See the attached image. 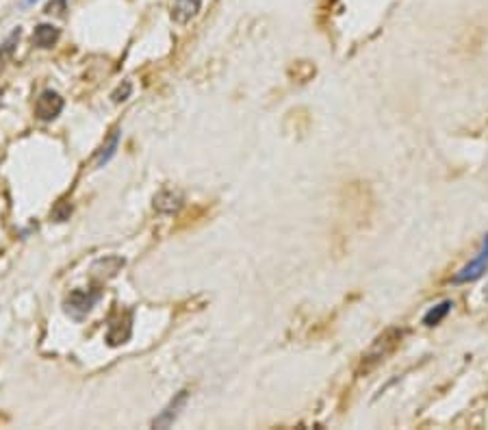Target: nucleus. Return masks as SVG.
<instances>
[{"label": "nucleus", "mask_w": 488, "mask_h": 430, "mask_svg": "<svg viewBox=\"0 0 488 430\" xmlns=\"http://www.w3.org/2000/svg\"><path fill=\"white\" fill-rule=\"evenodd\" d=\"M130 331H133V326H130V313L126 318H120L117 322H113L107 331V342L109 346H120V344H126L128 337H130Z\"/></svg>", "instance_id": "7"}, {"label": "nucleus", "mask_w": 488, "mask_h": 430, "mask_svg": "<svg viewBox=\"0 0 488 430\" xmlns=\"http://www.w3.org/2000/svg\"><path fill=\"white\" fill-rule=\"evenodd\" d=\"M59 37H61V31L57 29V26H52V24H39L35 26V31H33V44L37 48H52L57 42H59Z\"/></svg>", "instance_id": "6"}, {"label": "nucleus", "mask_w": 488, "mask_h": 430, "mask_svg": "<svg viewBox=\"0 0 488 430\" xmlns=\"http://www.w3.org/2000/svg\"><path fill=\"white\" fill-rule=\"evenodd\" d=\"M37 0H24V7H31V5H35Z\"/></svg>", "instance_id": "15"}, {"label": "nucleus", "mask_w": 488, "mask_h": 430, "mask_svg": "<svg viewBox=\"0 0 488 430\" xmlns=\"http://www.w3.org/2000/svg\"><path fill=\"white\" fill-rule=\"evenodd\" d=\"M20 37H22V31H20V26H18V29L11 31V35L5 39L3 46H0V72H3L7 68V63L11 61L13 52H16V46L20 42Z\"/></svg>", "instance_id": "11"}, {"label": "nucleus", "mask_w": 488, "mask_h": 430, "mask_svg": "<svg viewBox=\"0 0 488 430\" xmlns=\"http://www.w3.org/2000/svg\"><path fill=\"white\" fill-rule=\"evenodd\" d=\"M452 307H454L452 300H443L441 304L432 307V309L426 313V315H424V324H426V326H430V329H432V326H439V324H441V322H443L447 315H450Z\"/></svg>", "instance_id": "12"}, {"label": "nucleus", "mask_w": 488, "mask_h": 430, "mask_svg": "<svg viewBox=\"0 0 488 430\" xmlns=\"http://www.w3.org/2000/svg\"><path fill=\"white\" fill-rule=\"evenodd\" d=\"M486 272H488V235H486L484 241H482L480 252H478L476 256H473V259L469 261V263H467L463 270H460L452 280H454V285L473 283V280L482 278Z\"/></svg>", "instance_id": "2"}, {"label": "nucleus", "mask_w": 488, "mask_h": 430, "mask_svg": "<svg viewBox=\"0 0 488 430\" xmlns=\"http://www.w3.org/2000/svg\"><path fill=\"white\" fill-rule=\"evenodd\" d=\"M100 300L98 289H74L65 298V313L74 320H83Z\"/></svg>", "instance_id": "1"}, {"label": "nucleus", "mask_w": 488, "mask_h": 430, "mask_svg": "<svg viewBox=\"0 0 488 430\" xmlns=\"http://www.w3.org/2000/svg\"><path fill=\"white\" fill-rule=\"evenodd\" d=\"M130 94H133V83H130V81H124L120 87H117V89L113 91L111 98H113V102H124V100L130 98Z\"/></svg>", "instance_id": "13"}, {"label": "nucleus", "mask_w": 488, "mask_h": 430, "mask_svg": "<svg viewBox=\"0 0 488 430\" xmlns=\"http://www.w3.org/2000/svg\"><path fill=\"white\" fill-rule=\"evenodd\" d=\"M120 267H124V259L120 256H104L100 261H96L91 272H94V276H104V278H111L115 276Z\"/></svg>", "instance_id": "10"}, {"label": "nucleus", "mask_w": 488, "mask_h": 430, "mask_svg": "<svg viewBox=\"0 0 488 430\" xmlns=\"http://www.w3.org/2000/svg\"><path fill=\"white\" fill-rule=\"evenodd\" d=\"M197 11H200V0H176L174 9H171V18L178 24H187L197 16Z\"/></svg>", "instance_id": "8"}, {"label": "nucleus", "mask_w": 488, "mask_h": 430, "mask_svg": "<svg viewBox=\"0 0 488 430\" xmlns=\"http://www.w3.org/2000/svg\"><path fill=\"white\" fill-rule=\"evenodd\" d=\"M57 7H65V0H55V3H50V5L46 7V11H48V13H55Z\"/></svg>", "instance_id": "14"}, {"label": "nucleus", "mask_w": 488, "mask_h": 430, "mask_svg": "<svg viewBox=\"0 0 488 430\" xmlns=\"http://www.w3.org/2000/svg\"><path fill=\"white\" fill-rule=\"evenodd\" d=\"M182 202H184L182 193L174 189H163L154 195V208L159 213H176L182 206Z\"/></svg>", "instance_id": "5"}, {"label": "nucleus", "mask_w": 488, "mask_h": 430, "mask_svg": "<svg viewBox=\"0 0 488 430\" xmlns=\"http://www.w3.org/2000/svg\"><path fill=\"white\" fill-rule=\"evenodd\" d=\"M187 400H189V391H187V389L178 391V394L169 400L167 407L152 420V428H169L171 424L178 420V415H180V411L184 409Z\"/></svg>", "instance_id": "4"}, {"label": "nucleus", "mask_w": 488, "mask_h": 430, "mask_svg": "<svg viewBox=\"0 0 488 430\" xmlns=\"http://www.w3.org/2000/svg\"><path fill=\"white\" fill-rule=\"evenodd\" d=\"M120 137H122V130L115 128L113 133H111V137L107 139V143H104V146L96 154V167H104L113 159L115 152H117V146H120Z\"/></svg>", "instance_id": "9"}, {"label": "nucleus", "mask_w": 488, "mask_h": 430, "mask_svg": "<svg viewBox=\"0 0 488 430\" xmlns=\"http://www.w3.org/2000/svg\"><path fill=\"white\" fill-rule=\"evenodd\" d=\"M63 107H65V100L61 98V94H57V91H52V89H46L35 100V117L42 122H52L55 117H59Z\"/></svg>", "instance_id": "3"}]
</instances>
